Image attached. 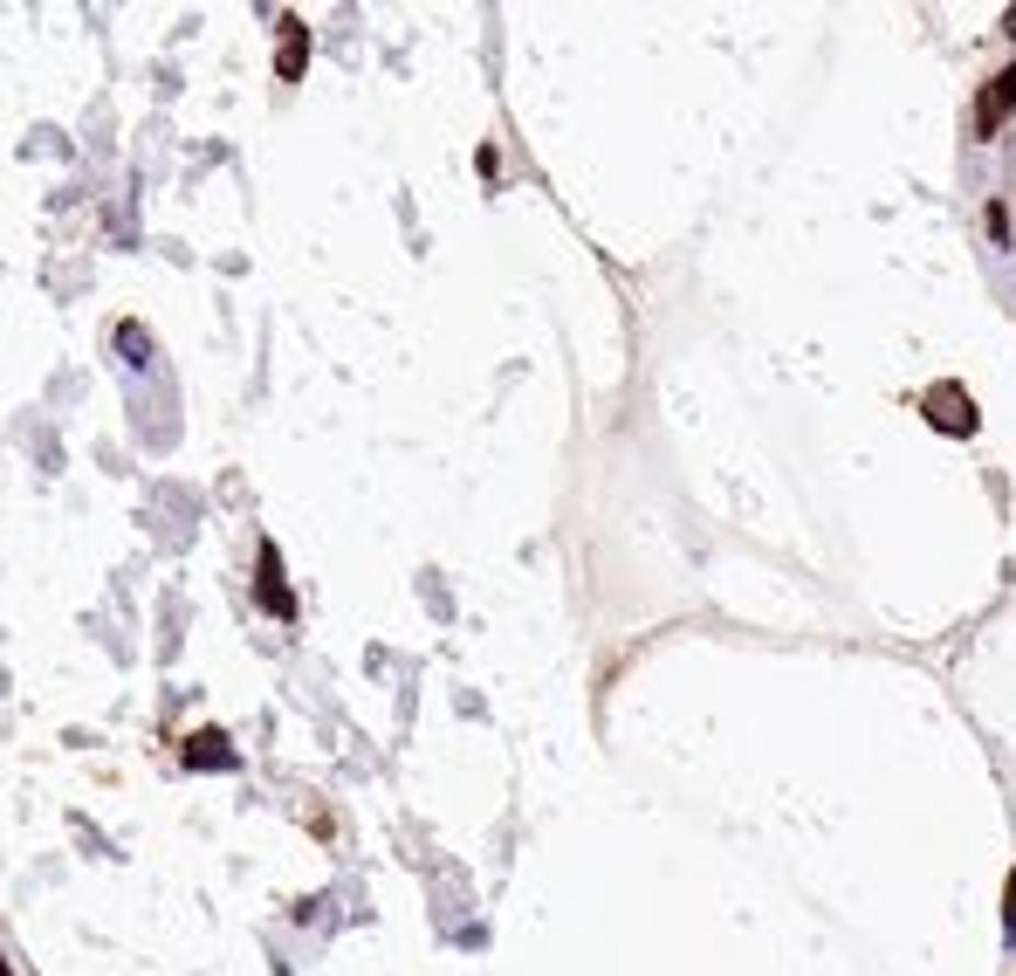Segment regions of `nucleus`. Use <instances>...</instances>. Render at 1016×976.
Returning <instances> with one entry per match:
<instances>
[{
	"mask_svg": "<svg viewBox=\"0 0 1016 976\" xmlns=\"http://www.w3.org/2000/svg\"><path fill=\"white\" fill-rule=\"evenodd\" d=\"M921 413H927V427H941V433H975V399H969V385H955V378H941V385H927V399H921Z\"/></svg>",
	"mask_w": 1016,
	"mask_h": 976,
	"instance_id": "1",
	"label": "nucleus"
},
{
	"mask_svg": "<svg viewBox=\"0 0 1016 976\" xmlns=\"http://www.w3.org/2000/svg\"><path fill=\"white\" fill-rule=\"evenodd\" d=\"M1009 111H1016V69H996L975 97V138H996Z\"/></svg>",
	"mask_w": 1016,
	"mask_h": 976,
	"instance_id": "2",
	"label": "nucleus"
},
{
	"mask_svg": "<svg viewBox=\"0 0 1016 976\" xmlns=\"http://www.w3.org/2000/svg\"><path fill=\"white\" fill-rule=\"evenodd\" d=\"M254 599H262L275 620H296V599H289V578H282L275 544H262V564H254Z\"/></svg>",
	"mask_w": 1016,
	"mask_h": 976,
	"instance_id": "3",
	"label": "nucleus"
},
{
	"mask_svg": "<svg viewBox=\"0 0 1016 976\" xmlns=\"http://www.w3.org/2000/svg\"><path fill=\"white\" fill-rule=\"evenodd\" d=\"M302 63H309V29H302L296 14H282L275 21V76H282V83H296Z\"/></svg>",
	"mask_w": 1016,
	"mask_h": 976,
	"instance_id": "4",
	"label": "nucleus"
},
{
	"mask_svg": "<svg viewBox=\"0 0 1016 976\" xmlns=\"http://www.w3.org/2000/svg\"><path fill=\"white\" fill-rule=\"evenodd\" d=\"M186 763H193V770H227V763H233L227 736H220V729H199V736L186 742Z\"/></svg>",
	"mask_w": 1016,
	"mask_h": 976,
	"instance_id": "5",
	"label": "nucleus"
},
{
	"mask_svg": "<svg viewBox=\"0 0 1016 976\" xmlns=\"http://www.w3.org/2000/svg\"><path fill=\"white\" fill-rule=\"evenodd\" d=\"M117 344H124V358H132V365H145V358H151V351H145V330H138V324H117Z\"/></svg>",
	"mask_w": 1016,
	"mask_h": 976,
	"instance_id": "6",
	"label": "nucleus"
},
{
	"mask_svg": "<svg viewBox=\"0 0 1016 976\" xmlns=\"http://www.w3.org/2000/svg\"><path fill=\"white\" fill-rule=\"evenodd\" d=\"M1003 929L1016 935V873H1009V887H1003Z\"/></svg>",
	"mask_w": 1016,
	"mask_h": 976,
	"instance_id": "7",
	"label": "nucleus"
},
{
	"mask_svg": "<svg viewBox=\"0 0 1016 976\" xmlns=\"http://www.w3.org/2000/svg\"><path fill=\"white\" fill-rule=\"evenodd\" d=\"M0 976H8V956H0Z\"/></svg>",
	"mask_w": 1016,
	"mask_h": 976,
	"instance_id": "8",
	"label": "nucleus"
}]
</instances>
